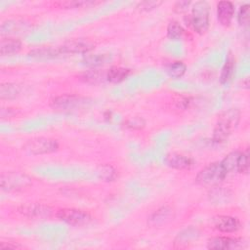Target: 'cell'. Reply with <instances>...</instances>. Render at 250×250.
Returning <instances> with one entry per match:
<instances>
[{"instance_id":"obj_25","label":"cell","mask_w":250,"mask_h":250,"mask_svg":"<svg viewBox=\"0 0 250 250\" xmlns=\"http://www.w3.org/2000/svg\"><path fill=\"white\" fill-rule=\"evenodd\" d=\"M93 1H83V0H68V1H58L55 3V6L61 9H74V8H83L95 5Z\"/></svg>"},{"instance_id":"obj_3","label":"cell","mask_w":250,"mask_h":250,"mask_svg":"<svg viewBox=\"0 0 250 250\" xmlns=\"http://www.w3.org/2000/svg\"><path fill=\"white\" fill-rule=\"evenodd\" d=\"M90 104L88 98L76 95H61L51 101V107L58 111H73L87 106Z\"/></svg>"},{"instance_id":"obj_14","label":"cell","mask_w":250,"mask_h":250,"mask_svg":"<svg viewBox=\"0 0 250 250\" xmlns=\"http://www.w3.org/2000/svg\"><path fill=\"white\" fill-rule=\"evenodd\" d=\"M174 218V211L168 207V206H163L154 211L149 219L148 222L151 226H161L163 224H166L170 220Z\"/></svg>"},{"instance_id":"obj_35","label":"cell","mask_w":250,"mask_h":250,"mask_svg":"<svg viewBox=\"0 0 250 250\" xmlns=\"http://www.w3.org/2000/svg\"><path fill=\"white\" fill-rule=\"evenodd\" d=\"M142 122V119H139V118H134V119H131L127 122V126L131 127V128H140L141 127V123Z\"/></svg>"},{"instance_id":"obj_21","label":"cell","mask_w":250,"mask_h":250,"mask_svg":"<svg viewBox=\"0 0 250 250\" xmlns=\"http://www.w3.org/2000/svg\"><path fill=\"white\" fill-rule=\"evenodd\" d=\"M111 61V56L109 54H94L87 55L83 58L82 62L85 65L91 67H98L106 64Z\"/></svg>"},{"instance_id":"obj_9","label":"cell","mask_w":250,"mask_h":250,"mask_svg":"<svg viewBox=\"0 0 250 250\" xmlns=\"http://www.w3.org/2000/svg\"><path fill=\"white\" fill-rule=\"evenodd\" d=\"M213 225L217 230L225 233L235 232L241 228V224L237 218L228 215H219L214 217Z\"/></svg>"},{"instance_id":"obj_23","label":"cell","mask_w":250,"mask_h":250,"mask_svg":"<svg viewBox=\"0 0 250 250\" xmlns=\"http://www.w3.org/2000/svg\"><path fill=\"white\" fill-rule=\"evenodd\" d=\"M234 69H235L234 59L231 56H229V58L227 59L225 64L222 68V72H221V76H220L221 84H223V85L228 84L232 79L233 74H234Z\"/></svg>"},{"instance_id":"obj_22","label":"cell","mask_w":250,"mask_h":250,"mask_svg":"<svg viewBox=\"0 0 250 250\" xmlns=\"http://www.w3.org/2000/svg\"><path fill=\"white\" fill-rule=\"evenodd\" d=\"M231 197V193L223 188H214L210 192H209V199L213 204H226L229 201Z\"/></svg>"},{"instance_id":"obj_18","label":"cell","mask_w":250,"mask_h":250,"mask_svg":"<svg viewBox=\"0 0 250 250\" xmlns=\"http://www.w3.org/2000/svg\"><path fill=\"white\" fill-rule=\"evenodd\" d=\"M131 74V70L126 67L112 66L106 71V80L111 83H120Z\"/></svg>"},{"instance_id":"obj_4","label":"cell","mask_w":250,"mask_h":250,"mask_svg":"<svg viewBox=\"0 0 250 250\" xmlns=\"http://www.w3.org/2000/svg\"><path fill=\"white\" fill-rule=\"evenodd\" d=\"M189 22L198 34H203L209 27V5L206 1H197L193 4Z\"/></svg>"},{"instance_id":"obj_34","label":"cell","mask_w":250,"mask_h":250,"mask_svg":"<svg viewBox=\"0 0 250 250\" xmlns=\"http://www.w3.org/2000/svg\"><path fill=\"white\" fill-rule=\"evenodd\" d=\"M13 242H1L0 243V248H11V249H18V248H21L22 246H21L20 244L16 243V244H12Z\"/></svg>"},{"instance_id":"obj_5","label":"cell","mask_w":250,"mask_h":250,"mask_svg":"<svg viewBox=\"0 0 250 250\" xmlns=\"http://www.w3.org/2000/svg\"><path fill=\"white\" fill-rule=\"evenodd\" d=\"M1 188L4 191L21 190L31 184V179L20 172H5L0 177Z\"/></svg>"},{"instance_id":"obj_1","label":"cell","mask_w":250,"mask_h":250,"mask_svg":"<svg viewBox=\"0 0 250 250\" xmlns=\"http://www.w3.org/2000/svg\"><path fill=\"white\" fill-rule=\"evenodd\" d=\"M240 120V111L237 108H229L223 111L213 130V142L222 144L230 136L231 132L237 127Z\"/></svg>"},{"instance_id":"obj_29","label":"cell","mask_w":250,"mask_h":250,"mask_svg":"<svg viewBox=\"0 0 250 250\" xmlns=\"http://www.w3.org/2000/svg\"><path fill=\"white\" fill-rule=\"evenodd\" d=\"M98 175H99L100 179H102L103 181H106V182L115 180V178L117 176L116 170L111 165L100 166V168L98 170Z\"/></svg>"},{"instance_id":"obj_7","label":"cell","mask_w":250,"mask_h":250,"mask_svg":"<svg viewBox=\"0 0 250 250\" xmlns=\"http://www.w3.org/2000/svg\"><path fill=\"white\" fill-rule=\"evenodd\" d=\"M56 217L59 220L72 226H83L92 221V217L89 213L74 208L61 209L56 213Z\"/></svg>"},{"instance_id":"obj_20","label":"cell","mask_w":250,"mask_h":250,"mask_svg":"<svg viewBox=\"0 0 250 250\" xmlns=\"http://www.w3.org/2000/svg\"><path fill=\"white\" fill-rule=\"evenodd\" d=\"M21 93V87L15 83H2L0 86L1 100H13Z\"/></svg>"},{"instance_id":"obj_17","label":"cell","mask_w":250,"mask_h":250,"mask_svg":"<svg viewBox=\"0 0 250 250\" xmlns=\"http://www.w3.org/2000/svg\"><path fill=\"white\" fill-rule=\"evenodd\" d=\"M106 71L103 69H91L83 72L79 77L82 81L89 84H101L106 80Z\"/></svg>"},{"instance_id":"obj_16","label":"cell","mask_w":250,"mask_h":250,"mask_svg":"<svg viewBox=\"0 0 250 250\" xmlns=\"http://www.w3.org/2000/svg\"><path fill=\"white\" fill-rule=\"evenodd\" d=\"M21 49V42L13 37H3L0 41V53L2 56H10Z\"/></svg>"},{"instance_id":"obj_6","label":"cell","mask_w":250,"mask_h":250,"mask_svg":"<svg viewBox=\"0 0 250 250\" xmlns=\"http://www.w3.org/2000/svg\"><path fill=\"white\" fill-rule=\"evenodd\" d=\"M59 144L56 140L50 138H34L29 140L24 145V149L32 155H40V154H47L52 153L58 150Z\"/></svg>"},{"instance_id":"obj_8","label":"cell","mask_w":250,"mask_h":250,"mask_svg":"<svg viewBox=\"0 0 250 250\" xmlns=\"http://www.w3.org/2000/svg\"><path fill=\"white\" fill-rule=\"evenodd\" d=\"M19 212L27 218L34 220L49 219L53 215V209L50 206L40 203H28L21 205Z\"/></svg>"},{"instance_id":"obj_32","label":"cell","mask_w":250,"mask_h":250,"mask_svg":"<svg viewBox=\"0 0 250 250\" xmlns=\"http://www.w3.org/2000/svg\"><path fill=\"white\" fill-rule=\"evenodd\" d=\"M162 4L161 1H154V0H148V1H143L140 2L137 6V8H139L141 11H151L155 8H157L158 6H160Z\"/></svg>"},{"instance_id":"obj_33","label":"cell","mask_w":250,"mask_h":250,"mask_svg":"<svg viewBox=\"0 0 250 250\" xmlns=\"http://www.w3.org/2000/svg\"><path fill=\"white\" fill-rule=\"evenodd\" d=\"M189 5H190V1H178L174 6V10L178 13H182L187 11Z\"/></svg>"},{"instance_id":"obj_2","label":"cell","mask_w":250,"mask_h":250,"mask_svg":"<svg viewBox=\"0 0 250 250\" xmlns=\"http://www.w3.org/2000/svg\"><path fill=\"white\" fill-rule=\"evenodd\" d=\"M227 175L220 162H213L197 173L195 182L200 186L213 187L219 185Z\"/></svg>"},{"instance_id":"obj_10","label":"cell","mask_w":250,"mask_h":250,"mask_svg":"<svg viewBox=\"0 0 250 250\" xmlns=\"http://www.w3.org/2000/svg\"><path fill=\"white\" fill-rule=\"evenodd\" d=\"M242 238L229 237V236H219L209 239L207 242L208 249L223 250V249H238L243 246Z\"/></svg>"},{"instance_id":"obj_26","label":"cell","mask_w":250,"mask_h":250,"mask_svg":"<svg viewBox=\"0 0 250 250\" xmlns=\"http://www.w3.org/2000/svg\"><path fill=\"white\" fill-rule=\"evenodd\" d=\"M23 27L22 21H7L1 24V33L2 34H14L19 33Z\"/></svg>"},{"instance_id":"obj_13","label":"cell","mask_w":250,"mask_h":250,"mask_svg":"<svg viewBox=\"0 0 250 250\" xmlns=\"http://www.w3.org/2000/svg\"><path fill=\"white\" fill-rule=\"evenodd\" d=\"M165 162L171 168L178 170H188L194 164L192 158L179 153H171L167 155L165 158Z\"/></svg>"},{"instance_id":"obj_24","label":"cell","mask_w":250,"mask_h":250,"mask_svg":"<svg viewBox=\"0 0 250 250\" xmlns=\"http://www.w3.org/2000/svg\"><path fill=\"white\" fill-rule=\"evenodd\" d=\"M198 236V232L195 229L189 228L185 230H183L181 233H179V235L177 236V238L175 239V245L178 244L179 248H184V247H188V244L190 243L191 240L196 239Z\"/></svg>"},{"instance_id":"obj_28","label":"cell","mask_w":250,"mask_h":250,"mask_svg":"<svg viewBox=\"0 0 250 250\" xmlns=\"http://www.w3.org/2000/svg\"><path fill=\"white\" fill-rule=\"evenodd\" d=\"M186 70H187V65L183 62L177 61L171 63V65L168 68V73L172 78L178 79V78H181L186 73Z\"/></svg>"},{"instance_id":"obj_30","label":"cell","mask_w":250,"mask_h":250,"mask_svg":"<svg viewBox=\"0 0 250 250\" xmlns=\"http://www.w3.org/2000/svg\"><path fill=\"white\" fill-rule=\"evenodd\" d=\"M249 4H244L240 7L238 15H237V21L240 25H245L248 23L249 21Z\"/></svg>"},{"instance_id":"obj_31","label":"cell","mask_w":250,"mask_h":250,"mask_svg":"<svg viewBox=\"0 0 250 250\" xmlns=\"http://www.w3.org/2000/svg\"><path fill=\"white\" fill-rule=\"evenodd\" d=\"M249 170V155L248 152H241L240 159H239V164H238V173L246 174Z\"/></svg>"},{"instance_id":"obj_27","label":"cell","mask_w":250,"mask_h":250,"mask_svg":"<svg viewBox=\"0 0 250 250\" xmlns=\"http://www.w3.org/2000/svg\"><path fill=\"white\" fill-rule=\"evenodd\" d=\"M183 34H184V28L178 21H172L169 22L167 26V36L171 40L181 39Z\"/></svg>"},{"instance_id":"obj_19","label":"cell","mask_w":250,"mask_h":250,"mask_svg":"<svg viewBox=\"0 0 250 250\" xmlns=\"http://www.w3.org/2000/svg\"><path fill=\"white\" fill-rule=\"evenodd\" d=\"M240 155H241V152L232 151V152H229L228 155H226L225 158L220 162L227 174L231 172H237Z\"/></svg>"},{"instance_id":"obj_11","label":"cell","mask_w":250,"mask_h":250,"mask_svg":"<svg viewBox=\"0 0 250 250\" xmlns=\"http://www.w3.org/2000/svg\"><path fill=\"white\" fill-rule=\"evenodd\" d=\"M60 47L63 55H66V54L71 55V54H86L94 48V45L89 41L77 39V40L69 41Z\"/></svg>"},{"instance_id":"obj_12","label":"cell","mask_w":250,"mask_h":250,"mask_svg":"<svg viewBox=\"0 0 250 250\" xmlns=\"http://www.w3.org/2000/svg\"><path fill=\"white\" fill-rule=\"evenodd\" d=\"M234 16V5L230 1H220L217 4V18L224 26H229Z\"/></svg>"},{"instance_id":"obj_15","label":"cell","mask_w":250,"mask_h":250,"mask_svg":"<svg viewBox=\"0 0 250 250\" xmlns=\"http://www.w3.org/2000/svg\"><path fill=\"white\" fill-rule=\"evenodd\" d=\"M62 54L61 47H44L39 49H34L29 53L31 58L37 60H50L61 57Z\"/></svg>"}]
</instances>
